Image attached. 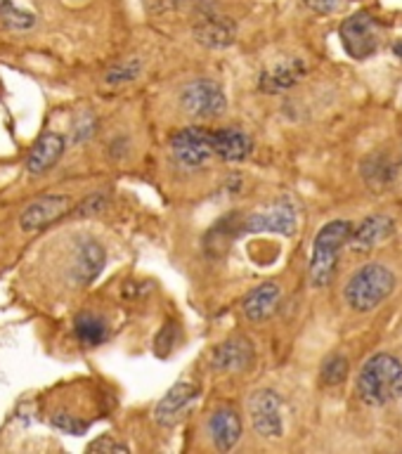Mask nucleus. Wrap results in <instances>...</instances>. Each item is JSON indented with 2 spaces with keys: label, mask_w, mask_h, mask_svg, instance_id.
Masks as SVG:
<instances>
[{
  "label": "nucleus",
  "mask_w": 402,
  "mask_h": 454,
  "mask_svg": "<svg viewBox=\"0 0 402 454\" xmlns=\"http://www.w3.org/2000/svg\"><path fill=\"white\" fill-rule=\"evenodd\" d=\"M402 391V362L388 353H378L364 362L357 376V393L367 405H386Z\"/></svg>",
  "instance_id": "nucleus-1"
},
{
  "label": "nucleus",
  "mask_w": 402,
  "mask_h": 454,
  "mask_svg": "<svg viewBox=\"0 0 402 454\" xmlns=\"http://www.w3.org/2000/svg\"><path fill=\"white\" fill-rule=\"evenodd\" d=\"M396 287V274L388 267L371 263L357 270L344 289V299L353 310L369 312L381 305Z\"/></svg>",
  "instance_id": "nucleus-2"
},
{
  "label": "nucleus",
  "mask_w": 402,
  "mask_h": 454,
  "mask_svg": "<svg viewBox=\"0 0 402 454\" xmlns=\"http://www.w3.org/2000/svg\"><path fill=\"white\" fill-rule=\"evenodd\" d=\"M353 225L348 220H331L319 229L315 242H312V258H310V284L326 287L334 277L339 263V253L351 237Z\"/></svg>",
  "instance_id": "nucleus-3"
},
{
  "label": "nucleus",
  "mask_w": 402,
  "mask_h": 454,
  "mask_svg": "<svg viewBox=\"0 0 402 454\" xmlns=\"http://www.w3.org/2000/svg\"><path fill=\"white\" fill-rule=\"evenodd\" d=\"M180 109L195 121H211L225 114L227 100L220 83L211 78H197L180 91Z\"/></svg>",
  "instance_id": "nucleus-4"
},
{
  "label": "nucleus",
  "mask_w": 402,
  "mask_h": 454,
  "mask_svg": "<svg viewBox=\"0 0 402 454\" xmlns=\"http://www.w3.org/2000/svg\"><path fill=\"white\" fill-rule=\"evenodd\" d=\"M107 265V251L95 237L81 234L73 239L69 258V277L73 287H91Z\"/></svg>",
  "instance_id": "nucleus-5"
},
{
  "label": "nucleus",
  "mask_w": 402,
  "mask_h": 454,
  "mask_svg": "<svg viewBox=\"0 0 402 454\" xmlns=\"http://www.w3.org/2000/svg\"><path fill=\"white\" fill-rule=\"evenodd\" d=\"M344 48L355 59H367L376 52L378 38H381V29H378L376 19L367 12H357L353 17L344 19L339 29Z\"/></svg>",
  "instance_id": "nucleus-6"
},
{
  "label": "nucleus",
  "mask_w": 402,
  "mask_h": 454,
  "mask_svg": "<svg viewBox=\"0 0 402 454\" xmlns=\"http://www.w3.org/2000/svg\"><path fill=\"white\" fill-rule=\"evenodd\" d=\"M170 152H173L175 161L182 168H201L213 159V147H211V130L192 125V128L177 130L170 138Z\"/></svg>",
  "instance_id": "nucleus-7"
},
{
  "label": "nucleus",
  "mask_w": 402,
  "mask_h": 454,
  "mask_svg": "<svg viewBox=\"0 0 402 454\" xmlns=\"http://www.w3.org/2000/svg\"><path fill=\"white\" fill-rule=\"evenodd\" d=\"M249 416L253 430L263 438H282L284 421H282V398L270 388H258L249 398Z\"/></svg>",
  "instance_id": "nucleus-8"
},
{
  "label": "nucleus",
  "mask_w": 402,
  "mask_h": 454,
  "mask_svg": "<svg viewBox=\"0 0 402 454\" xmlns=\"http://www.w3.org/2000/svg\"><path fill=\"white\" fill-rule=\"evenodd\" d=\"M199 396H201V388L197 383H185V381L175 383L173 388L159 400V405L154 407L156 423H159V426H166V428L180 423L185 416H187L190 409L195 407Z\"/></svg>",
  "instance_id": "nucleus-9"
},
{
  "label": "nucleus",
  "mask_w": 402,
  "mask_h": 454,
  "mask_svg": "<svg viewBox=\"0 0 402 454\" xmlns=\"http://www.w3.org/2000/svg\"><path fill=\"white\" fill-rule=\"evenodd\" d=\"M247 232H277V234H294L296 229V208L289 199H277L265 211L251 213L244 220Z\"/></svg>",
  "instance_id": "nucleus-10"
},
{
  "label": "nucleus",
  "mask_w": 402,
  "mask_h": 454,
  "mask_svg": "<svg viewBox=\"0 0 402 454\" xmlns=\"http://www.w3.org/2000/svg\"><path fill=\"white\" fill-rule=\"evenodd\" d=\"M234 33H237V26L227 17H222L220 12H215L211 5H206L195 21L197 41L206 48L222 50V48L232 46Z\"/></svg>",
  "instance_id": "nucleus-11"
},
{
  "label": "nucleus",
  "mask_w": 402,
  "mask_h": 454,
  "mask_svg": "<svg viewBox=\"0 0 402 454\" xmlns=\"http://www.w3.org/2000/svg\"><path fill=\"white\" fill-rule=\"evenodd\" d=\"M66 213H71L69 197H64V195L41 197L29 204L24 208V213L19 215V227L24 229V232H36V229L52 225V222L59 220Z\"/></svg>",
  "instance_id": "nucleus-12"
},
{
  "label": "nucleus",
  "mask_w": 402,
  "mask_h": 454,
  "mask_svg": "<svg viewBox=\"0 0 402 454\" xmlns=\"http://www.w3.org/2000/svg\"><path fill=\"white\" fill-rule=\"evenodd\" d=\"M211 367L215 371H242L253 362V346L249 339L234 336L218 344L211 351Z\"/></svg>",
  "instance_id": "nucleus-13"
},
{
  "label": "nucleus",
  "mask_w": 402,
  "mask_h": 454,
  "mask_svg": "<svg viewBox=\"0 0 402 454\" xmlns=\"http://www.w3.org/2000/svg\"><path fill=\"white\" fill-rule=\"evenodd\" d=\"M64 147H66L64 135H59V133H55V130H46L38 140H36L31 152H29V159H26L29 173L31 175L48 173V170L55 166L59 159H62Z\"/></svg>",
  "instance_id": "nucleus-14"
},
{
  "label": "nucleus",
  "mask_w": 402,
  "mask_h": 454,
  "mask_svg": "<svg viewBox=\"0 0 402 454\" xmlns=\"http://www.w3.org/2000/svg\"><path fill=\"white\" fill-rule=\"evenodd\" d=\"M208 430H211L215 450L230 452L237 448L242 438V416L232 407H220L215 409L211 421H208Z\"/></svg>",
  "instance_id": "nucleus-15"
},
{
  "label": "nucleus",
  "mask_w": 402,
  "mask_h": 454,
  "mask_svg": "<svg viewBox=\"0 0 402 454\" xmlns=\"http://www.w3.org/2000/svg\"><path fill=\"white\" fill-rule=\"evenodd\" d=\"M211 147L222 161H244L253 152V140L239 128H220L211 130Z\"/></svg>",
  "instance_id": "nucleus-16"
},
{
  "label": "nucleus",
  "mask_w": 402,
  "mask_h": 454,
  "mask_svg": "<svg viewBox=\"0 0 402 454\" xmlns=\"http://www.w3.org/2000/svg\"><path fill=\"white\" fill-rule=\"evenodd\" d=\"M305 76V64L303 59L299 57H292V59H284V62L274 64L272 69L263 71V76H260L258 86L263 93H284L289 88H294L299 81Z\"/></svg>",
  "instance_id": "nucleus-17"
},
{
  "label": "nucleus",
  "mask_w": 402,
  "mask_h": 454,
  "mask_svg": "<svg viewBox=\"0 0 402 454\" xmlns=\"http://www.w3.org/2000/svg\"><path fill=\"white\" fill-rule=\"evenodd\" d=\"M279 287L274 282H265V284L256 287L249 292L247 299L242 301V310L251 322H265L267 317H272V312L279 305Z\"/></svg>",
  "instance_id": "nucleus-18"
},
{
  "label": "nucleus",
  "mask_w": 402,
  "mask_h": 454,
  "mask_svg": "<svg viewBox=\"0 0 402 454\" xmlns=\"http://www.w3.org/2000/svg\"><path fill=\"white\" fill-rule=\"evenodd\" d=\"M393 234V220L388 215H369L355 229H351V244L355 251H369Z\"/></svg>",
  "instance_id": "nucleus-19"
},
{
  "label": "nucleus",
  "mask_w": 402,
  "mask_h": 454,
  "mask_svg": "<svg viewBox=\"0 0 402 454\" xmlns=\"http://www.w3.org/2000/svg\"><path fill=\"white\" fill-rule=\"evenodd\" d=\"M73 336L83 346H100L109 336V326L95 312H81L73 319Z\"/></svg>",
  "instance_id": "nucleus-20"
},
{
  "label": "nucleus",
  "mask_w": 402,
  "mask_h": 454,
  "mask_svg": "<svg viewBox=\"0 0 402 454\" xmlns=\"http://www.w3.org/2000/svg\"><path fill=\"white\" fill-rule=\"evenodd\" d=\"M0 21L7 29H14V31H26L36 24V14L21 10L12 0H0Z\"/></svg>",
  "instance_id": "nucleus-21"
},
{
  "label": "nucleus",
  "mask_w": 402,
  "mask_h": 454,
  "mask_svg": "<svg viewBox=\"0 0 402 454\" xmlns=\"http://www.w3.org/2000/svg\"><path fill=\"white\" fill-rule=\"evenodd\" d=\"M140 62L138 59H125V62H118L114 64L111 69L104 73V81H107L109 86H123V83H130V81H135L140 76Z\"/></svg>",
  "instance_id": "nucleus-22"
},
{
  "label": "nucleus",
  "mask_w": 402,
  "mask_h": 454,
  "mask_svg": "<svg viewBox=\"0 0 402 454\" xmlns=\"http://www.w3.org/2000/svg\"><path fill=\"white\" fill-rule=\"evenodd\" d=\"M348 376V362L344 355H331L326 357L322 364V383L326 386H339Z\"/></svg>",
  "instance_id": "nucleus-23"
},
{
  "label": "nucleus",
  "mask_w": 402,
  "mask_h": 454,
  "mask_svg": "<svg viewBox=\"0 0 402 454\" xmlns=\"http://www.w3.org/2000/svg\"><path fill=\"white\" fill-rule=\"evenodd\" d=\"M52 426L59 428L62 433L66 435H83L86 430H88V423L86 421H81L78 416H73V414H64V412H57V414H52Z\"/></svg>",
  "instance_id": "nucleus-24"
},
{
  "label": "nucleus",
  "mask_w": 402,
  "mask_h": 454,
  "mask_svg": "<svg viewBox=\"0 0 402 454\" xmlns=\"http://www.w3.org/2000/svg\"><path fill=\"white\" fill-rule=\"evenodd\" d=\"M173 339H175V324L166 322L163 329L156 334V339H154V353L159 357H168V353L173 351V344H175Z\"/></svg>",
  "instance_id": "nucleus-25"
},
{
  "label": "nucleus",
  "mask_w": 402,
  "mask_h": 454,
  "mask_svg": "<svg viewBox=\"0 0 402 454\" xmlns=\"http://www.w3.org/2000/svg\"><path fill=\"white\" fill-rule=\"evenodd\" d=\"M88 452H98V454H116V452H121V454H128L130 448L125 443L116 440V438H111V435H102L95 443L88 445Z\"/></svg>",
  "instance_id": "nucleus-26"
},
{
  "label": "nucleus",
  "mask_w": 402,
  "mask_h": 454,
  "mask_svg": "<svg viewBox=\"0 0 402 454\" xmlns=\"http://www.w3.org/2000/svg\"><path fill=\"white\" fill-rule=\"evenodd\" d=\"M303 3L308 5L310 10H315L319 14H334L344 7L346 0H303Z\"/></svg>",
  "instance_id": "nucleus-27"
},
{
  "label": "nucleus",
  "mask_w": 402,
  "mask_h": 454,
  "mask_svg": "<svg viewBox=\"0 0 402 454\" xmlns=\"http://www.w3.org/2000/svg\"><path fill=\"white\" fill-rule=\"evenodd\" d=\"M107 206V197L104 195H93V197H88L83 204L78 206V215H93V213H100L102 208Z\"/></svg>",
  "instance_id": "nucleus-28"
},
{
  "label": "nucleus",
  "mask_w": 402,
  "mask_h": 454,
  "mask_svg": "<svg viewBox=\"0 0 402 454\" xmlns=\"http://www.w3.org/2000/svg\"><path fill=\"white\" fill-rule=\"evenodd\" d=\"M145 5L152 14H166L175 10V7H180L182 0H145Z\"/></svg>",
  "instance_id": "nucleus-29"
},
{
  "label": "nucleus",
  "mask_w": 402,
  "mask_h": 454,
  "mask_svg": "<svg viewBox=\"0 0 402 454\" xmlns=\"http://www.w3.org/2000/svg\"><path fill=\"white\" fill-rule=\"evenodd\" d=\"M93 130H95V121L91 116H83L76 123V128H73V133H76V135H73V143H83V140L93 135Z\"/></svg>",
  "instance_id": "nucleus-30"
},
{
  "label": "nucleus",
  "mask_w": 402,
  "mask_h": 454,
  "mask_svg": "<svg viewBox=\"0 0 402 454\" xmlns=\"http://www.w3.org/2000/svg\"><path fill=\"white\" fill-rule=\"evenodd\" d=\"M396 52L402 57V43H398V46H396Z\"/></svg>",
  "instance_id": "nucleus-31"
}]
</instances>
